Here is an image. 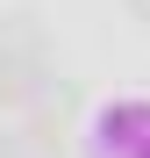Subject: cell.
I'll use <instances>...</instances> for the list:
<instances>
[{
	"label": "cell",
	"instance_id": "7a4b0ae2",
	"mask_svg": "<svg viewBox=\"0 0 150 158\" xmlns=\"http://www.w3.org/2000/svg\"><path fill=\"white\" fill-rule=\"evenodd\" d=\"M121 7H129V15L143 22V29H150V0H121Z\"/></svg>",
	"mask_w": 150,
	"mask_h": 158
},
{
	"label": "cell",
	"instance_id": "6da1fadb",
	"mask_svg": "<svg viewBox=\"0 0 150 158\" xmlns=\"http://www.w3.org/2000/svg\"><path fill=\"white\" fill-rule=\"evenodd\" d=\"M43 72H50V43L36 15H7L0 22V101H29Z\"/></svg>",
	"mask_w": 150,
	"mask_h": 158
}]
</instances>
